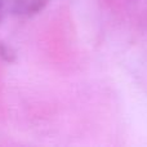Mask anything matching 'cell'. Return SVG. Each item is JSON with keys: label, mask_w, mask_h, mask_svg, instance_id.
<instances>
[{"label": "cell", "mask_w": 147, "mask_h": 147, "mask_svg": "<svg viewBox=\"0 0 147 147\" xmlns=\"http://www.w3.org/2000/svg\"><path fill=\"white\" fill-rule=\"evenodd\" d=\"M48 0H0V22L8 17H30L41 12Z\"/></svg>", "instance_id": "cell-1"}]
</instances>
